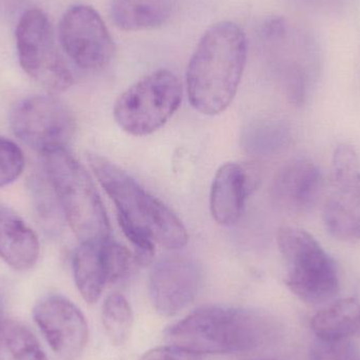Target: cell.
Instances as JSON below:
<instances>
[{
    "label": "cell",
    "instance_id": "obj_1",
    "mask_svg": "<svg viewBox=\"0 0 360 360\" xmlns=\"http://www.w3.org/2000/svg\"><path fill=\"white\" fill-rule=\"evenodd\" d=\"M88 162L115 205L120 228L136 250L137 264L151 262L156 243L171 250L186 245V228L170 207L107 158L90 154Z\"/></svg>",
    "mask_w": 360,
    "mask_h": 360
},
{
    "label": "cell",
    "instance_id": "obj_2",
    "mask_svg": "<svg viewBox=\"0 0 360 360\" xmlns=\"http://www.w3.org/2000/svg\"><path fill=\"white\" fill-rule=\"evenodd\" d=\"M281 321L268 313L234 307H203L169 327L170 345L199 354L250 352L278 342Z\"/></svg>",
    "mask_w": 360,
    "mask_h": 360
},
{
    "label": "cell",
    "instance_id": "obj_3",
    "mask_svg": "<svg viewBox=\"0 0 360 360\" xmlns=\"http://www.w3.org/2000/svg\"><path fill=\"white\" fill-rule=\"evenodd\" d=\"M245 32L230 21L205 31L188 63L186 86L191 105L205 115L222 113L238 90L247 61Z\"/></svg>",
    "mask_w": 360,
    "mask_h": 360
},
{
    "label": "cell",
    "instance_id": "obj_4",
    "mask_svg": "<svg viewBox=\"0 0 360 360\" xmlns=\"http://www.w3.org/2000/svg\"><path fill=\"white\" fill-rule=\"evenodd\" d=\"M46 179L80 243L110 238V224L93 179L68 148L42 153Z\"/></svg>",
    "mask_w": 360,
    "mask_h": 360
},
{
    "label": "cell",
    "instance_id": "obj_5",
    "mask_svg": "<svg viewBox=\"0 0 360 360\" xmlns=\"http://www.w3.org/2000/svg\"><path fill=\"white\" fill-rule=\"evenodd\" d=\"M277 245L287 266L285 283L302 302L319 304L329 302L340 289V276L333 258L307 231L283 226Z\"/></svg>",
    "mask_w": 360,
    "mask_h": 360
},
{
    "label": "cell",
    "instance_id": "obj_6",
    "mask_svg": "<svg viewBox=\"0 0 360 360\" xmlns=\"http://www.w3.org/2000/svg\"><path fill=\"white\" fill-rule=\"evenodd\" d=\"M181 101L179 77L169 70H158L120 95L114 107V118L129 134L147 136L169 122Z\"/></svg>",
    "mask_w": 360,
    "mask_h": 360
},
{
    "label": "cell",
    "instance_id": "obj_7",
    "mask_svg": "<svg viewBox=\"0 0 360 360\" xmlns=\"http://www.w3.org/2000/svg\"><path fill=\"white\" fill-rule=\"evenodd\" d=\"M17 52L23 71L52 93L68 90L73 76L61 56L52 25L38 8L27 11L16 29Z\"/></svg>",
    "mask_w": 360,
    "mask_h": 360
},
{
    "label": "cell",
    "instance_id": "obj_8",
    "mask_svg": "<svg viewBox=\"0 0 360 360\" xmlns=\"http://www.w3.org/2000/svg\"><path fill=\"white\" fill-rule=\"evenodd\" d=\"M10 124L19 141L41 154L68 148L76 129L73 112L52 95L32 96L17 103Z\"/></svg>",
    "mask_w": 360,
    "mask_h": 360
},
{
    "label": "cell",
    "instance_id": "obj_9",
    "mask_svg": "<svg viewBox=\"0 0 360 360\" xmlns=\"http://www.w3.org/2000/svg\"><path fill=\"white\" fill-rule=\"evenodd\" d=\"M59 39L65 54L86 71H98L111 63L113 38L101 15L89 6H71L61 17Z\"/></svg>",
    "mask_w": 360,
    "mask_h": 360
},
{
    "label": "cell",
    "instance_id": "obj_10",
    "mask_svg": "<svg viewBox=\"0 0 360 360\" xmlns=\"http://www.w3.org/2000/svg\"><path fill=\"white\" fill-rule=\"evenodd\" d=\"M202 281L200 266L184 256H171L158 262L150 273V300L162 316H175L198 295Z\"/></svg>",
    "mask_w": 360,
    "mask_h": 360
},
{
    "label": "cell",
    "instance_id": "obj_11",
    "mask_svg": "<svg viewBox=\"0 0 360 360\" xmlns=\"http://www.w3.org/2000/svg\"><path fill=\"white\" fill-rule=\"evenodd\" d=\"M34 319L52 350L61 359L82 356L89 340L86 317L76 304L63 296L54 295L38 302Z\"/></svg>",
    "mask_w": 360,
    "mask_h": 360
},
{
    "label": "cell",
    "instance_id": "obj_12",
    "mask_svg": "<svg viewBox=\"0 0 360 360\" xmlns=\"http://www.w3.org/2000/svg\"><path fill=\"white\" fill-rule=\"evenodd\" d=\"M323 186V175L316 164L308 158H297L285 165L277 175L273 196L288 213H308L319 201Z\"/></svg>",
    "mask_w": 360,
    "mask_h": 360
},
{
    "label": "cell",
    "instance_id": "obj_13",
    "mask_svg": "<svg viewBox=\"0 0 360 360\" xmlns=\"http://www.w3.org/2000/svg\"><path fill=\"white\" fill-rule=\"evenodd\" d=\"M257 175L245 165H224L216 173L210 195L214 219L222 226H233L240 219L245 200L255 188Z\"/></svg>",
    "mask_w": 360,
    "mask_h": 360
},
{
    "label": "cell",
    "instance_id": "obj_14",
    "mask_svg": "<svg viewBox=\"0 0 360 360\" xmlns=\"http://www.w3.org/2000/svg\"><path fill=\"white\" fill-rule=\"evenodd\" d=\"M323 220L334 238L360 240V172L334 186L323 207Z\"/></svg>",
    "mask_w": 360,
    "mask_h": 360
},
{
    "label": "cell",
    "instance_id": "obj_15",
    "mask_svg": "<svg viewBox=\"0 0 360 360\" xmlns=\"http://www.w3.org/2000/svg\"><path fill=\"white\" fill-rule=\"evenodd\" d=\"M40 255L37 235L11 207L0 203V258L16 271L35 266Z\"/></svg>",
    "mask_w": 360,
    "mask_h": 360
},
{
    "label": "cell",
    "instance_id": "obj_16",
    "mask_svg": "<svg viewBox=\"0 0 360 360\" xmlns=\"http://www.w3.org/2000/svg\"><path fill=\"white\" fill-rule=\"evenodd\" d=\"M103 241L80 243L74 254L73 274L76 287L89 304L98 302L105 285L109 283Z\"/></svg>",
    "mask_w": 360,
    "mask_h": 360
},
{
    "label": "cell",
    "instance_id": "obj_17",
    "mask_svg": "<svg viewBox=\"0 0 360 360\" xmlns=\"http://www.w3.org/2000/svg\"><path fill=\"white\" fill-rule=\"evenodd\" d=\"M174 0H112L116 27L129 32L158 29L172 15Z\"/></svg>",
    "mask_w": 360,
    "mask_h": 360
},
{
    "label": "cell",
    "instance_id": "obj_18",
    "mask_svg": "<svg viewBox=\"0 0 360 360\" xmlns=\"http://www.w3.org/2000/svg\"><path fill=\"white\" fill-rule=\"evenodd\" d=\"M319 340H347L360 333V300L345 298L319 311L311 319Z\"/></svg>",
    "mask_w": 360,
    "mask_h": 360
},
{
    "label": "cell",
    "instance_id": "obj_19",
    "mask_svg": "<svg viewBox=\"0 0 360 360\" xmlns=\"http://www.w3.org/2000/svg\"><path fill=\"white\" fill-rule=\"evenodd\" d=\"M0 360H46L31 330L22 323L4 319L0 325Z\"/></svg>",
    "mask_w": 360,
    "mask_h": 360
},
{
    "label": "cell",
    "instance_id": "obj_20",
    "mask_svg": "<svg viewBox=\"0 0 360 360\" xmlns=\"http://www.w3.org/2000/svg\"><path fill=\"white\" fill-rule=\"evenodd\" d=\"M103 325L105 334L114 346L128 342L132 332L133 311L122 294H111L103 307Z\"/></svg>",
    "mask_w": 360,
    "mask_h": 360
},
{
    "label": "cell",
    "instance_id": "obj_21",
    "mask_svg": "<svg viewBox=\"0 0 360 360\" xmlns=\"http://www.w3.org/2000/svg\"><path fill=\"white\" fill-rule=\"evenodd\" d=\"M25 169V156L20 148L10 139L0 137V188L19 179Z\"/></svg>",
    "mask_w": 360,
    "mask_h": 360
},
{
    "label": "cell",
    "instance_id": "obj_22",
    "mask_svg": "<svg viewBox=\"0 0 360 360\" xmlns=\"http://www.w3.org/2000/svg\"><path fill=\"white\" fill-rule=\"evenodd\" d=\"M105 260L109 271V283H116L129 276L132 272L134 264H137L135 256L120 243L110 240L103 241Z\"/></svg>",
    "mask_w": 360,
    "mask_h": 360
},
{
    "label": "cell",
    "instance_id": "obj_23",
    "mask_svg": "<svg viewBox=\"0 0 360 360\" xmlns=\"http://www.w3.org/2000/svg\"><path fill=\"white\" fill-rule=\"evenodd\" d=\"M310 360H360V348L347 340H317L311 347Z\"/></svg>",
    "mask_w": 360,
    "mask_h": 360
},
{
    "label": "cell",
    "instance_id": "obj_24",
    "mask_svg": "<svg viewBox=\"0 0 360 360\" xmlns=\"http://www.w3.org/2000/svg\"><path fill=\"white\" fill-rule=\"evenodd\" d=\"M357 172V155L354 149L346 143L338 146L334 151L332 165V179L334 186L351 179Z\"/></svg>",
    "mask_w": 360,
    "mask_h": 360
},
{
    "label": "cell",
    "instance_id": "obj_25",
    "mask_svg": "<svg viewBox=\"0 0 360 360\" xmlns=\"http://www.w3.org/2000/svg\"><path fill=\"white\" fill-rule=\"evenodd\" d=\"M141 360H203V357L188 349L169 345L148 351Z\"/></svg>",
    "mask_w": 360,
    "mask_h": 360
},
{
    "label": "cell",
    "instance_id": "obj_26",
    "mask_svg": "<svg viewBox=\"0 0 360 360\" xmlns=\"http://www.w3.org/2000/svg\"><path fill=\"white\" fill-rule=\"evenodd\" d=\"M4 300H2L1 295H0V325H1L2 321H4Z\"/></svg>",
    "mask_w": 360,
    "mask_h": 360
}]
</instances>
